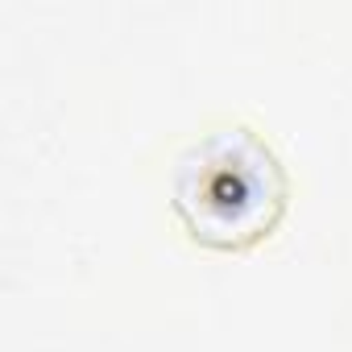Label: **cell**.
Instances as JSON below:
<instances>
[{
  "instance_id": "obj_1",
  "label": "cell",
  "mask_w": 352,
  "mask_h": 352,
  "mask_svg": "<svg viewBox=\"0 0 352 352\" xmlns=\"http://www.w3.org/2000/svg\"><path fill=\"white\" fill-rule=\"evenodd\" d=\"M294 179L274 137L249 116H212L166 157V208L212 253H249L278 232Z\"/></svg>"
}]
</instances>
